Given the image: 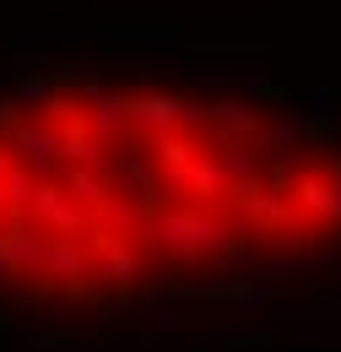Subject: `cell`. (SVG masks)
<instances>
[{
    "mask_svg": "<svg viewBox=\"0 0 341 352\" xmlns=\"http://www.w3.org/2000/svg\"><path fill=\"white\" fill-rule=\"evenodd\" d=\"M341 265V120L282 87L38 71L0 98V287L11 304H255Z\"/></svg>",
    "mask_w": 341,
    "mask_h": 352,
    "instance_id": "obj_1",
    "label": "cell"
}]
</instances>
